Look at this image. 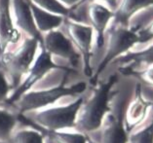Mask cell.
<instances>
[{
  "label": "cell",
  "instance_id": "11",
  "mask_svg": "<svg viewBox=\"0 0 153 143\" xmlns=\"http://www.w3.org/2000/svg\"><path fill=\"white\" fill-rule=\"evenodd\" d=\"M100 129L102 143H127L129 141V131L126 129L123 119L122 108L117 114L108 112Z\"/></svg>",
  "mask_w": 153,
  "mask_h": 143
},
{
  "label": "cell",
  "instance_id": "12",
  "mask_svg": "<svg viewBox=\"0 0 153 143\" xmlns=\"http://www.w3.org/2000/svg\"><path fill=\"white\" fill-rule=\"evenodd\" d=\"M87 17L90 22V26L97 33V47H103L104 35H105L108 24L114 17V12L108 7L103 6L100 3L92 2L88 7Z\"/></svg>",
  "mask_w": 153,
  "mask_h": 143
},
{
  "label": "cell",
  "instance_id": "5",
  "mask_svg": "<svg viewBox=\"0 0 153 143\" xmlns=\"http://www.w3.org/2000/svg\"><path fill=\"white\" fill-rule=\"evenodd\" d=\"M105 33V53L100 64L97 67L96 72L90 78L92 84H96L98 78L110 62L124 56L130 49H132L137 43L140 42L139 35L135 29L116 24V22H113L112 25H110V27L106 29Z\"/></svg>",
  "mask_w": 153,
  "mask_h": 143
},
{
  "label": "cell",
  "instance_id": "3",
  "mask_svg": "<svg viewBox=\"0 0 153 143\" xmlns=\"http://www.w3.org/2000/svg\"><path fill=\"white\" fill-rule=\"evenodd\" d=\"M86 89L87 84L85 82H79L72 86H65V83H62V85L51 89L29 91L14 104L13 108L18 115L39 111L55 104L65 96H79L86 91Z\"/></svg>",
  "mask_w": 153,
  "mask_h": 143
},
{
  "label": "cell",
  "instance_id": "20",
  "mask_svg": "<svg viewBox=\"0 0 153 143\" xmlns=\"http://www.w3.org/2000/svg\"><path fill=\"white\" fill-rule=\"evenodd\" d=\"M28 1L39 7L40 9L45 10L52 14L59 15L63 18H68L71 12V10L65 7L58 0H28Z\"/></svg>",
  "mask_w": 153,
  "mask_h": 143
},
{
  "label": "cell",
  "instance_id": "24",
  "mask_svg": "<svg viewBox=\"0 0 153 143\" xmlns=\"http://www.w3.org/2000/svg\"><path fill=\"white\" fill-rule=\"evenodd\" d=\"M137 74H140V77L141 80L153 86V65Z\"/></svg>",
  "mask_w": 153,
  "mask_h": 143
},
{
  "label": "cell",
  "instance_id": "16",
  "mask_svg": "<svg viewBox=\"0 0 153 143\" xmlns=\"http://www.w3.org/2000/svg\"><path fill=\"white\" fill-rule=\"evenodd\" d=\"M30 9L32 12V16L34 19L35 25L38 31L43 35L47 32H50L55 29H58L59 27L65 18H63L59 15H55L47 12L45 10L40 9L39 7L35 6L34 4L29 2Z\"/></svg>",
  "mask_w": 153,
  "mask_h": 143
},
{
  "label": "cell",
  "instance_id": "22",
  "mask_svg": "<svg viewBox=\"0 0 153 143\" xmlns=\"http://www.w3.org/2000/svg\"><path fill=\"white\" fill-rule=\"evenodd\" d=\"M11 92H12V89H11L8 78L3 72V70L0 69V106L2 104L7 105V100H8Z\"/></svg>",
  "mask_w": 153,
  "mask_h": 143
},
{
  "label": "cell",
  "instance_id": "28",
  "mask_svg": "<svg viewBox=\"0 0 153 143\" xmlns=\"http://www.w3.org/2000/svg\"><path fill=\"white\" fill-rule=\"evenodd\" d=\"M0 143H2V142H0Z\"/></svg>",
  "mask_w": 153,
  "mask_h": 143
},
{
  "label": "cell",
  "instance_id": "9",
  "mask_svg": "<svg viewBox=\"0 0 153 143\" xmlns=\"http://www.w3.org/2000/svg\"><path fill=\"white\" fill-rule=\"evenodd\" d=\"M11 15L19 31H23L27 37L37 39L39 43L42 42L43 35L35 25L28 0H11Z\"/></svg>",
  "mask_w": 153,
  "mask_h": 143
},
{
  "label": "cell",
  "instance_id": "19",
  "mask_svg": "<svg viewBox=\"0 0 153 143\" xmlns=\"http://www.w3.org/2000/svg\"><path fill=\"white\" fill-rule=\"evenodd\" d=\"M44 135L35 127H25L15 130L9 143H44Z\"/></svg>",
  "mask_w": 153,
  "mask_h": 143
},
{
  "label": "cell",
  "instance_id": "26",
  "mask_svg": "<svg viewBox=\"0 0 153 143\" xmlns=\"http://www.w3.org/2000/svg\"><path fill=\"white\" fill-rule=\"evenodd\" d=\"M59 2H61L62 4L66 7L69 10H73L78 7V4H79L80 0H58Z\"/></svg>",
  "mask_w": 153,
  "mask_h": 143
},
{
  "label": "cell",
  "instance_id": "17",
  "mask_svg": "<svg viewBox=\"0 0 153 143\" xmlns=\"http://www.w3.org/2000/svg\"><path fill=\"white\" fill-rule=\"evenodd\" d=\"M19 122V115L15 111L0 107V142L9 143Z\"/></svg>",
  "mask_w": 153,
  "mask_h": 143
},
{
  "label": "cell",
  "instance_id": "14",
  "mask_svg": "<svg viewBox=\"0 0 153 143\" xmlns=\"http://www.w3.org/2000/svg\"><path fill=\"white\" fill-rule=\"evenodd\" d=\"M151 106L152 104L145 100L141 96L140 86L137 85L136 88V97L133 102L129 105L126 112L125 126L127 130L129 131L143 123L147 115L148 109Z\"/></svg>",
  "mask_w": 153,
  "mask_h": 143
},
{
  "label": "cell",
  "instance_id": "4",
  "mask_svg": "<svg viewBox=\"0 0 153 143\" xmlns=\"http://www.w3.org/2000/svg\"><path fill=\"white\" fill-rule=\"evenodd\" d=\"M38 45L37 39L27 37L18 48L6 52L0 58V69L8 78L12 92L21 84L34 62Z\"/></svg>",
  "mask_w": 153,
  "mask_h": 143
},
{
  "label": "cell",
  "instance_id": "7",
  "mask_svg": "<svg viewBox=\"0 0 153 143\" xmlns=\"http://www.w3.org/2000/svg\"><path fill=\"white\" fill-rule=\"evenodd\" d=\"M62 24L65 25L66 36L71 41L73 46L83 61L85 76L91 78L93 76V70L91 66L93 38H94V29L90 25L81 24V22L65 18Z\"/></svg>",
  "mask_w": 153,
  "mask_h": 143
},
{
  "label": "cell",
  "instance_id": "18",
  "mask_svg": "<svg viewBox=\"0 0 153 143\" xmlns=\"http://www.w3.org/2000/svg\"><path fill=\"white\" fill-rule=\"evenodd\" d=\"M44 137L49 138L55 143H87L88 134L82 133H68V131H45L40 130Z\"/></svg>",
  "mask_w": 153,
  "mask_h": 143
},
{
  "label": "cell",
  "instance_id": "1",
  "mask_svg": "<svg viewBox=\"0 0 153 143\" xmlns=\"http://www.w3.org/2000/svg\"><path fill=\"white\" fill-rule=\"evenodd\" d=\"M116 82L117 75L114 74L105 83L95 89L88 100L84 99L76 119L74 129L76 131L88 134L100 129L104 118L110 110V92Z\"/></svg>",
  "mask_w": 153,
  "mask_h": 143
},
{
  "label": "cell",
  "instance_id": "21",
  "mask_svg": "<svg viewBox=\"0 0 153 143\" xmlns=\"http://www.w3.org/2000/svg\"><path fill=\"white\" fill-rule=\"evenodd\" d=\"M129 141L131 143H153V120L149 126L129 136Z\"/></svg>",
  "mask_w": 153,
  "mask_h": 143
},
{
  "label": "cell",
  "instance_id": "15",
  "mask_svg": "<svg viewBox=\"0 0 153 143\" xmlns=\"http://www.w3.org/2000/svg\"><path fill=\"white\" fill-rule=\"evenodd\" d=\"M153 5V0H121L114 11V21L129 26L130 20L139 11Z\"/></svg>",
  "mask_w": 153,
  "mask_h": 143
},
{
  "label": "cell",
  "instance_id": "13",
  "mask_svg": "<svg viewBox=\"0 0 153 143\" xmlns=\"http://www.w3.org/2000/svg\"><path fill=\"white\" fill-rule=\"evenodd\" d=\"M122 67L119 72L124 75L137 74L153 65V44L143 50L131 52L119 58Z\"/></svg>",
  "mask_w": 153,
  "mask_h": 143
},
{
  "label": "cell",
  "instance_id": "6",
  "mask_svg": "<svg viewBox=\"0 0 153 143\" xmlns=\"http://www.w3.org/2000/svg\"><path fill=\"white\" fill-rule=\"evenodd\" d=\"M54 69H62L66 72H74V69L70 67L59 66L57 63H55L52 59V56L50 54L41 48V51L39 55L37 56L34 62L31 65L30 69L28 70L27 74L25 76V79L21 82V84L11 92L10 96L7 100V105L14 106V104L23 96L25 93L31 91L33 86L36 85L40 80L46 76L50 71Z\"/></svg>",
  "mask_w": 153,
  "mask_h": 143
},
{
  "label": "cell",
  "instance_id": "25",
  "mask_svg": "<svg viewBox=\"0 0 153 143\" xmlns=\"http://www.w3.org/2000/svg\"><path fill=\"white\" fill-rule=\"evenodd\" d=\"M94 1H102V2L106 3L108 5V8H109L111 11H113V12L115 11V9H116V7L118 5L117 0H80L78 6H81L82 4H84L86 2H94Z\"/></svg>",
  "mask_w": 153,
  "mask_h": 143
},
{
  "label": "cell",
  "instance_id": "8",
  "mask_svg": "<svg viewBox=\"0 0 153 143\" xmlns=\"http://www.w3.org/2000/svg\"><path fill=\"white\" fill-rule=\"evenodd\" d=\"M39 45L52 56H57L68 61L71 68L77 67L81 56L68 37L61 30L55 29L45 33Z\"/></svg>",
  "mask_w": 153,
  "mask_h": 143
},
{
  "label": "cell",
  "instance_id": "10",
  "mask_svg": "<svg viewBox=\"0 0 153 143\" xmlns=\"http://www.w3.org/2000/svg\"><path fill=\"white\" fill-rule=\"evenodd\" d=\"M21 39V32L14 24L11 15V0H0V58L12 44Z\"/></svg>",
  "mask_w": 153,
  "mask_h": 143
},
{
  "label": "cell",
  "instance_id": "27",
  "mask_svg": "<svg viewBox=\"0 0 153 143\" xmlns=\"http://www.w3.org/2000/svg\"><path fill=\"white\" fill-rule=\"evenodd\" d=\"M87 143H97V142L93 140V139H92L90 136H88V139H87Z\"/></svg>",
  "mask_w": 153,
  "mask_h": 143
},
{
  "label": "cell",
  "instance_id": "2",
  "mask_svg": "<svg viewBox=\"0 0 153 143\" xmlns=\"http://www.w3.org/2000/svg\"><path fill=\"white\" fill-rule=\"evenodd\" d=\"M84 102L83 97H78L68 105L45 108L35 111L30 118L19 115V121L39 130L61 131L75 129L78 113Z\"/></svg>",
  "mask_w": 153,
  "mask_h": 143
},
{
  "label": "cell",
  "instance_id": "23",
  "mask_svg": "<svg viewBox=\"0 0 153 143\" xmlns=\"http://www.w3.org/2000/svg\"><path fill=\"white\" fill-rule=\"evenodd\" d=\"M139 35L140 42L144 43L149 40L153 39V20L149 22L147 25H145L143 28H140V30H136Z\"/></svg>",
  "mask_w": 153,
  "mask_h": 143
}]
</instances>
